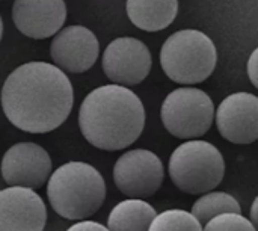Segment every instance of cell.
Masks as SVG:
<instances>
[{"label":"cell","mask_w":258,"mask_h":231,"mask_svg":"<svg viewBox=\"0 0 258 231\" xmlns=\"http://www.w3.org/2000/svg\"><path fill=\"white\" fill-rule=\"evenodd\" d=\"M218 61L213 41L195 29L172 33L162 45L160 65L175 83L195 85L212 76Z\"/></svg>","instance_id":"obj_4"},{"label":"cell","mask_w":258,"mask_h":231,"mask_svg":"<svg viewBox=\"0 0 258 231\" xmlns=\"http://www.w3.org/2000/svg\"><path fill=\"white\" fill-rule=\"evenodd\" d=\"M0 100L12 126L27 133H48L71 113L74 94L60 68L47 62H27L8 76Z\"/></svg>","instance_id":"obj_1"},{"label":"cell","mask_w":258,"mask_h":231,"mask_svg":"<svg viewBox=\"0 0 258 231\" xmlns=\"http://www.w3.org/2000/svg\"><path fill=\"white\" fill-rule=\"evenodd\" d=\"M257 54L258 50L255 48L249 57V62H248V76H249L254 86H257Z\"/></svg>","instance_id":"obj_20"},{"label":"cell","mask_w":258,"mask_h":231,"mask_svg":"<svg viewBox=\"0 0 258 231\" xmlns=\"http://www.w3.org/2000/svg\"><path fill=\"white\" fill-rule=\"evenodd\" d=\"M100 45L92 30L83 26L62 29L50 45L53 62L70 73H85L97 61Z\"/></svg>","instance_id":"obj_12"},{"label":"cell","mask_w":258,"mask_h":231,"mask_svg":"<svg viewBox=\"0 0 258 231\" xmlns=\"http://www.w3.org/2000/svg\"><path fill=\"white\" fill-rule=\"evenodd\" d=\"M221 136L233 144H252L258 139V98L249 92L228 95L216 110Z\"/></svg>","instance_id":"obj_11"},{"label":"cell","mask_w":258,"mask_h":231,"mask_svg":"<svg viewBox=\"0 0 258 231\" xmlns=\"http://www.w3.org/2000/svg\"><path fill=\"white\" fill-rule=\"evenodd\" d=\"M156 215L154 207L144 198L125 200L112 209L107 218V230L147 231Z\"/></svg>","instance_id":"obj_15"},{"label":"cell","mask_w":258,"mask_h":231,"mask_svg":"<svg viewBox=\"0 0 258 231\" xmlns=\"http://www.w3.org/2000/svg\"><path fill=\"white\" fill-rule=\"evenodd\" d=\"M251 212H252V221H251V222L255 225V224H257V198H255V201H254V204H252V210H251Z\"/></svg>","instance_id":"obj_21"},{"label":"cell","mask_w":258,"mask_h":231,"mask_svg":"<svg viewBox=\"0 0 258 231\" xmlns=\"http://www.w3.org/2000/svg\"><path fill=\"white\" fill-rule=\"evenodd\" d=\"M2 35H3V23H2V17H0V39H2Z\"/></svg>","instance_id":"obj_22"},{"label":"cell","mask_w":258,"mask_h":231,"mask_svg":"<svg viewBox=\"0 0 258 231\" xmlns=\"http://www.w3.org/2000/svg\"><path fill=\"white\" fill-rule=\"evenodd\" d=\"M47 197L59 216L68 221L88 219L101 209L106 200V183L92 165L68 162L50 174Z\"/></svg>","instance_id":"obj_3"},{"label":"cell","mask_w":258,"mask_h":231,"mask_svg":"<svg viewBox=\"0 0 258 231\" xmlns=\"http://www.w3.org/2000/svg\"><path fill=\"white\" fill-rule=\"evenodd\" d=\"M148 230L151 231H200L203 230V225L200 221L186 210L174 209L162 212L160 215H156L151 221Z\"/></svg>","instance_id":"obj_17"},{"label":"cell","mask_w":258,"mask_h":231,"mask_svg":"<svg viewBox=\"0 0 258 231\" xmlns=\"http://www.w3.org/2000/svg\"><path fill=\"white\" fill-rule=\"evenodd\" d=\"M178 0H127L130 21L147 32L166 29L177 17Z\"/></svg>","instance_id":"obj_14"},{"label":"cell","mask_w":258,"mask_h":231,"mask_svg":"<svg viewBox=\"0 0 258 231\" xmlns=\"http://www.w3.org/2000/svg\"><path fill=\"white\" fill-rule=\"evenodd\" d=\"M207 231H255L257 227L237 212H225L213 216L206 225Z\"/></svg>","instance_id":"obj_18"},{"label":"cell","mask_w":258,"mask_h":231,"mask_svg":"<svg viewBox=\"0 0 258 231\" xmlns=\"http://www.w3.org/2000/svg\"><path fill=\"white\" fill-rule=\"evenodd\" d=\"M12 20L23 35L44 39L62 29L67 6L63 0H14Z\"/></svg>","instance_id":"obj_13"},{"label":"cell","mask_w":258,"mask_h":231,"mask_svg":"<svg viewBox=\"0 0 258 231\" xmlns=\"http://www.w3.org/2000/svg\"><path fill=\"white\" fill-rule=\"evenodd\" d=\"M0 171L9 186L38 189L45 185L51 174V159L41 145L18 142L3 154Z\"/></svg>","instance_id":"obj_9"},{"label":"cell","mask_w":258,"mask_h":231,"mask_svg":"<svg viewBox=\"0 0 258 231\" xmlns=\"http://www.w3.org/2000/svg\"><path fill=\"white\" fill-rule=\"evenodd\" d=\"M160 118L175 138L195 139L209 132L215 118L213 100L201 89L178 88L165 98Z\"/></svg>","instance_id":"obj_6"},{"label":"cell","mask_w":258,"mask_h":231,"mask_svg":"<svg viewBox=\"0 0 258 231\" xmlns=\"http://www.w3.org/2000/svg\"><path fill=\"white\" fill-rule=\"evenodd\" d=\"M107 227L95 222V221H86V219H80V222L74 224L73 227H70V231H106Z\"/></svg>","instance_id":"obj_19"},{"label":"cell","mask_w":258,"mask_h":231,"mask_svg":"<svg viewBox=\"0 0 258 231\" xmlns=\"http://www.w3.org/2000/svg\"><path fill=\"white\" fill-rule=\"evenodd\" d=\"M225 174L222 153L210 142L187 141L169 157L172 183L186 194L200 195L219 186Z\"/></svg>","instance_id":"obj_5"},{"label":"cell","mask_w":258,"mask_h":231,"mask_svg":"<svg viewBox=\"0 0 258 231\" xmlns=\"http://www.w3.org/2000/svg\"><path fill=\"white\" fill-rule=\"evenodd\" d=\"M79 127L95 148L118 151L130 147L145 127L141 98L122 85H103L91 91L79 110Z\"/></svg>","instance_id":"obj_2"},{"label":"cell","mask_w":258,"mask_h":231,"mask_svg":"<svg viewBox=\"0 0 258 231\" xmlns=\"http://www.w3.org/2000/svg\"><path fill=\"white\" fill-rule=\"evenodd\" d=\"M162 160L150 150L125 151L113 166V182L121 194L128 198H148L163 183Z\"/></svg>","instance_id":"obj_7"},{"label":"cell","mask_w":258,"mask_h":231,"mask_svg":"<svg viewBox=\"0 0 258 231\" xmlns=\"http://www.w3.org/2000/svg\"><path fill=\"white\" fill-rule=\"evenodd\" d=\"M151 53L136 38H116L104 50L103 71L116 85L135 86L144 82L151 71Z\"/></svg>","instance_id":"obj_8"},{"label":"cell","mask_w":258,"mask_h":231,"mask_svg":"<svg viewBox=\"0 0 258 231\" xmlns=\"http://www.w3.org/2000/svg\"><path fill=\"white\" fill-rule=\"evenodd\" d=\"M225 212H237L242 213L239 201L227 192H210L203 195L192 206V215L200 221L204 227L213 216L225 213Z\"/></svg>","instance_id":"obj_16"},{"label":"cell","mask_w":258,"mask_h":231,"mask_svg":"<svg viewBox=\"0 0 258 231\" xmlns=\"http://www.w3.org/2000/svg\"><path fill=\"white\" fill-rule=\"evenodd\" d=\"M45 222V204L33 189L11 186L0 191V231H41Z\"/></svg>","instance_id":"obj_10"}]
</instances>
